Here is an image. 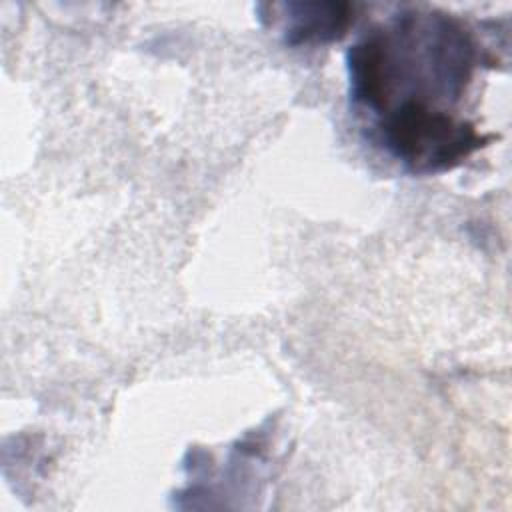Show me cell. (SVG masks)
Segmentation results:
<instances>
[{"label": "cell", "instance_id": "cell-1", "mask_svg": "<svg viewBox=\"0 0 512 512\" xmlns=\"http://www.w3.org/2000/svg\"><path fill=\"white\" fill-rule=\"evenodd\" d=\"M346 62L354 108L374 116L370 136L406 170H450L484 144L476 126L452 112L478 62L460 20L404 12L366 32Z\"/></svg>", "mask_w": 512, "mask_h": 512}, {"label": "cell", "instance_id": "cell-2", "mask_svg": "<svg viewBox=\"0 0 512 512\" xmlns=\"http://www.w3.org/2000/svg\"><path fill=\"white\" fill-rule=\"evenodd\" d=\"M280 8L286 10L282 36L290 46L338 40L354 20L350 4L342 2H288Z\"/></svg>", "mask_w": 512, "mask_h": 512}]
</instances>
